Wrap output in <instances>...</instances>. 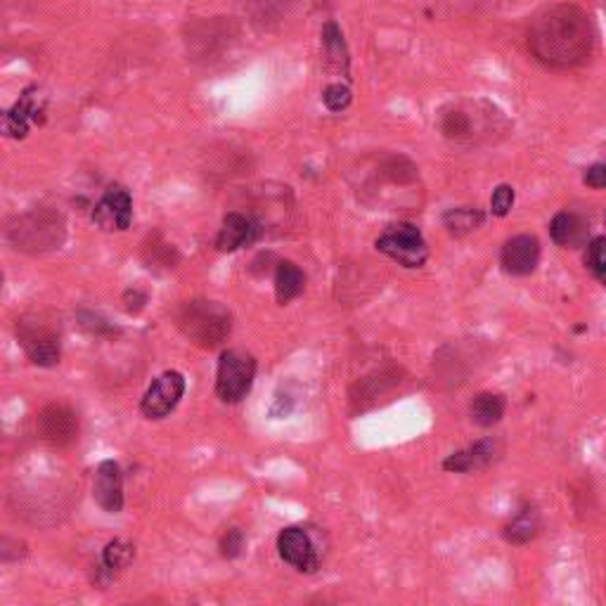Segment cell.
<instances>
[{
    "label": "cell",
    "instance_id": "cell-10",
    "mask_svg": "<svg viewBox=\"0 0 606 606\" xmlns=\"http://www.w3.org/2000/svg\"><path fill=\"white\" fill-rule=\"evenodd\" d=\"M133 218V201L130 194L119 185H112L102 200L95 204L93 221L102 230H126Z\"/></svg>",
    "mask_w": 606,
    "mask_h": 606
},
{
    "label": "cell",
    "instance_id": "cell-9",
    "mask_svg": "<svg viewBox=\"0 0 606 606\" xmlns=\"http://www.w3.org/2000/svg\"><path fill=\"white\" fill-rule=\"evenodd\" d=\"M278 552L289 566L301 573H313L320 566V555L315 549L313 538L299 526L285 528L278 535Z\"/></svg>",
    "mask_w": 606,
    "mask_h": 606
},
{
    "label": "cell",
    "instance_id": "cell-27",
    "mask_svg": "<svg viewBox=\"0 0 606 606\" xmlns=\"http://www.w3.org/2000/svg\"><path fill=\"white\" fill-rule=\"evenodd\" d=\"M514 204V190L509 185H500L495 193H492L491 197V211L492 216H507L509 214V209H512Z\"/></svg>",
    "mask_w": 606,
    "mask_h": 606
},
{
    "label": "cell",
    "instance_id": "cell-28",
    "mask_svg": "<svg viewBox=\"0 0 606 606\" xmlns=\"http://www.w3.org/2000/svg\"><path fill=\"white\" fill-rule=\"evenodd\" d=\"M585 185L594 187V190H602L606 187V164H592L587 171H585Z\"/></svg>",
    "mask_w": 606,
    "mask_h": 606
},
{
    "label": "cell",
    "instance_id": "cell-2",
    "mask_svg": "<svg viewBox=\"0 0 606 606\" xmlns=\"http://www.w3.org/2000/svg\"><path fill=\"white\" fill-rule=\"evenodd\" d=\"M176 325L193 343L201 349H216L232 332V313L216 301H185L176 311Z\"/></svg>",
    "mask_w": 606,
    "mask_h": 606
},
{
    "label": "cell",
    "instance_id": "cell-26",
    "mask_svg": "<svg viewBox=\"0 0 606 606\" xmlns=\"http://www.w3.org/2000/svg\"><path fill=\"white\" fill-rule=\"evenodd\" d=\"M244 549V533L240 528H230L221 540V555L225 559H237Z\"/></svg>",
    "mask_w": 606,
    "mask_h": 606
},
{
    "label": "cell",
    "instance_id": "cell-30",
    "mask_svg": "<svg viewBox=\"0 0 606 606\" xmlns=\"http://www.w3.org/2000/svg\"><path fill=\"white\" fill-rule=\"evenodd\" d=\"M88 322H81L83 327L91 329V332H95V334H102V332H112V327H109L107 322L102 320V318H98V315H83Z\"/></svg>",
    "mask_w": 606,
    "mask_h": 606
},
{
    "label": "cell",
    "instance_id": "cell-7",
    "mask_svg": "<svg viewBox=\"0 0 606 606\" xmlns=\"http://www.w3.org/2000/svg\"><path fill=\"white\" fill-rule=\"evenodd\" d=\"M185 393V377L176 370L159 374L140 400V413L147 420H164L178 407Z\"/></svg>",
    "mask_w": 606,
    "mask_h": 606
},
{
    "label": "cell",
    "instance_id": "cell-6",
    "mask_svg": "<svg viewBox=\"0 0 606 606\" xmlns=\"http://www.w3.org/2000/svg\"><path fill=\"white\" fill-rule=\"evenodd\" d=\"M377 249L403 268H421L429 258L424 237L413 223H396L377 240Z\"/></svg>",
    "mask_w": 606,
    "mask_h": 606
},
{
    "label": "cell",
    "instance_id": "cell-25",
    "mask_svg": "<svg viewBox=\"0 0 606 606\" xmlns=\"http://www.w3.org/2000/svg\"><path fill=\"white\" fill-rule=\"evenodd\" d=\"M322 100H325V105H327L329 112H343V109L350 105L349 86H343V83H332V86L325 88V93H322Z\"/></svg>",
    "mask_w": 606,
    "mask_h": 606
},
{
    "label": "cell",
    "instance_id": "cell-8",
    "mask_svg": "<svg viewBox=\"0 0 606 606\" xmlns=\"http://www.w3.org/2000/svg\"><path fill=\"white\" fill-rule=\"evenodd\" d=\"M38 436L52 448H67L79 438V417L72 407L62 403H51L38 413Z\"/></svg>",
    "mask_w": 606,
    "mask_h": 606
},
{
    "label": "cell",
    "instance_id": "cell-17",
    "mask_svg": "<svg viewBox=\"0 0 606 606\" xmlns=\"http://www.w3.org/2000/svg\"><path fill=\"white\" fill-rule=\"evenodd\" d=\"M549 235H552L555 244H559L563 249H576V247H583L587 242V223L578 214L562 211L549 223Z\"/></svg>",
    "mask_w": 606,
    "mask_h": 606
},
{
    "label": "cell",
    "instance_id": "cell-22",
    "mask_svg": "<svg viewBox=\"0 0 606 606\" xmlns=\"http://www.w3.org/2000/svg\"><path fill=\"white\" fill-rule=\"evenodd\" d=\"M136 559V547L123 540H112L107 547L102 549V573H107V578H114L119 571H123L130 562Z\"/></svg>",
    "mask_w": 606,
    "mask_h": 606
},
{
    "label": "cell",
    "instance_id": "cell-21",
    "mask_svg": "<svg viewBox=\"0 0 606 606\" xmlns=\"http://www.w3.org/2000/svg\"><path fill=\"white\" fill-rule=\"evenodd\" d=\"M322 45H325L327 65L346 76V74H349V52H346L342 29H339L334 22L325 24V29H322Z\"/></svg>",
    "mask_w": 606,
    "mask_h": 606
},
{
    "label": "cell",
    "instance_id": "cell-5",
    "mask_svg": "<svg viewBox=\"0 0 606 606\" xmlns=\"http://www.w3.org/2000/svg\"><path fill=\"white\" fill-rule=\"evenodd\" d=\"M17 339L27 350V356L38 367H52L59 363L62 356V339H59L58 327L45 322L38 315L17 320Z\"/></svg>",
    "mask_w": 606,
    "mask_h": 606
},
{
    "label": "cell",
    "instance_id": "cell-15",
    "mask_svg": "<svg viewBox=\"0 0 606 606\" xmlns=\"http://www.w3.org/2000/svg\"><path fill=\"white\" fill-rule=\"evenodd\" d=\"M36 93H38L36 88L24 91L20 102H17L15 107L10 109L8 114H5V130H8V136L24 138L27 133H29L31 126L38 122V116H41V112H43V107H41Z\"/></svg>",
    "mask_w": 606,
    "mask_h": 606
},
{
    "label": "cell",
    "instance_id": "cell-4",
    "mask_svg": "<svg viewBox=\"0 0 606 606\" xmlns=\"http://www.w3.org/2000/svg\"><path fill=\"white\" fill-rule=\"evenodd\" d=\"M256 377V360L247 350H225L218 360L216 396L223 403H240L247 398Z\"/></svg>",
    "mask_w": 606,
    "mask_h": 606
},
{
    "label": "cell",
    "instance_id": "cell-20",
    "mask_svg": "<svg viewBox=\"0 0 606 606\" xmlns=\"http://www.w3.org/2000/svg\"><path fill=\"white\" fill-rule=\"evenodd\" d=\"M471 421L478 427H492L505 414V398L498 393H478L469 405Z\"/></svg>",
    "mask_w": 606,
    "mask_h": 606
},
{
    "label": "cell",
    "instance_id": "cell-3",
    "mask_svg": "<svg viewBox=\"0 0 606 606\" xmlns=\"http://www.w3.org/2000/svg\"><path fill=\"white\" fill-rule=\"evenodd\" d=\"M67 225L65 218L51 209H36L31 214L17 216L8 225V240L15 244V249L29 251V254H43V251L59 249L65 242Z\"/></svg>",
    "mask_w": 606,
    "mask_h": 606
},
{
    "label": "cell",
    "instance_id": "cell-1",
    "mask_svg": "<svg viewBox=\"0 0 606 606\" xmlns=\"http://www.w3.org/2000/svg\"><path fill=\"white\" fill-rule=\"evenodd\" d=\"M528 45L542 65L566 69L590 55V22L576 8L562 5L545 12L528 34Z\"/></svg>",
    "mask_w": 606,
    "mask_h": 606
},
{
    "label": "cell",
    "instance_id": "cell-23",
    "mask_svg": "<svg viewBox=\"0 0 606 606\" xmlns=\"http://www.w3.org/2000/svg\"><path fill=\"white\" fill-rule=\"evenodd\" d=\"M443 223L450 230V235L462 237L484 223V214L478 209H453V211L443 216Z\"/></svg>",
    "mask_w": 606,
    "mask_h": 606
},
{
    "label": "cell",
    "instance_id": "cell-29",
    "mask_svg": "<svg viewBox=\"0 0 606 606\" xmlns=\"http://www.w3.org/2000/svg\"><path fill=\"white\" fill-rule=\"evenodd\" d=\"M123 303H126V311H129V313H138V311H140V308L147 303V296H145L143 292L133 289V292H126V296H123Z\"/></svg>",
    "mask_w": 606,
    "mask_h": 606
},
{
    "label": "cell",
    "instance_id": "cell-13",
    "mask_svg": "<svg viewBox=\"0 0 606 606\" xmlns=\"http://www.w3.org/2000/svg\"><path fill=\"white\" fill-rule=\"evenodd\" d=\"M500 258L509 275H531L540 261V242L533 235H516L507 240Z\"/></svg>",
    "mask_w": 606,
    "mask_h": 606
},
{
    "label": "cell",
    "instance_id": "cell-16",
    "mask_svg": "<svg viewBox=\"0 0 606 606\" xmlns=\"http://www.w3.org/2000/svg\"><path fill=\"white\" fill-rule=\"evenodd\" d=\"M492 457H495V441L484 438V441H476L469 448L453 453L443 462V469L455 471V474H469V471L484 469L485 464L492 462Z\"/></svg>",
    "mask_w": 606,
    "mask_h": 606
},
{
    "label": "cell",
    "instance_id": "cell-18",
    "mask_svg": "<svg viewBox=\"0 0 606 606\" xmlns=\"http://www.w3.org/2000/svg\"><path fill=\"white\" fill-rule=\"evenodd\" d=\"M538 531H540V514L535 507L526 505L521 507L505 526V540L512 542V545H526L528 540H533L538 535Z\"/></svg>",
    "mask_w": 606,
    "mask_h": 606
},
{
    "label": "cell",
    "instance_id": "cell-24",
    "mask_svg": "<svg viewBox=\"0 0 606 606\" xmlns=\"http://www.w3.org/2000/svg\"><path fill=\"white\" fill-rule=\"evenodd\" d=\"M585 265L590 268L594 278L606 285V237H597L587 244V254H585Z\"/></svg>",
    "mask_w": 606,
    "mask_h": 606
},
{
    "label": "cell",
    "instance_id": "cell-11",
    "mask_svg": "<svg viewBox=\"0 0 606 606\" xmlns=\"http://www.w3.org/2000/svg\"><path fill=\"white\" fill-rule=\"evenodd\" d=\"M488 114H478L476 109L471 112L467 105H453L441 114V133L448 140L464 143V140H474L485 130Z\"/></svg>",
    "mask_w": 606,
    "mask_h": 606
},
{
    "label": "cell",
    "instance_id": "cell-14",
    "mask_svg": "<svg viewBox=\"0 0 606 606\" xmlns=\"http://www.w3.org/2000/svg\"><path fill=\"white\" fill-rule=\"evenodd\" d=\"M258 232H261V228L256 225V221H251L249 216L232 211L223 218V228L216 237V247L230 254V251H237L256 242Z\"/></svg>",
    "mask_w": 606,
    "mask_h": 606
},
{
    "label": "cell",
    "instance_id": "cell-12",
    "mask_svg": "<svg viewBox=\"0 0 606 606\" xmlns=\"http://www.w3.org/2000/svg\"><path fill=\"white\" fill-rule=\"evenodd\" d=\"M93 498L107 514H119L123 509V476L114 460H105L95 471Z\"/></svg>",
    "mask_w": 606,
    "mask_h": 606
},
{
    "label": "cell",
    "instance_id": "cell-19",
    "mask_svg": "<svg viewBox=\"0 0 606 606\" xmlns=\"http://www.w3.org/2000/svg\"><path fill=\"white\" fill-rule=\"evenodd\" d=\"M306 287V278L301 272L299 265H294L292 261H282L278 265V272H275V296H278V303H289L303 292Z\"/></svg>",
    "mask_w": 606,
    "mask_h": 606
}]
</instances>
